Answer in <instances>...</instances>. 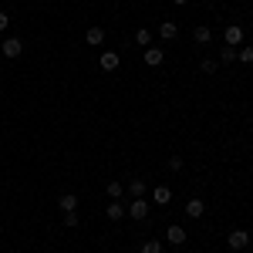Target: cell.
I'll list each match as a JSON object with an SVG mask.
<instances>
[{"label": "cell", "instance_id": "1", "mask_svg": "<svg viewBox=\"0 0 253 253\" xmlns=\"http://www.w3.org/2000/svg\"><path fill=\"white\" fill-rule=\"evenodd\" d=\"M20 51H24V41L20 38H7L0 44V54H3V58H20Z\"/></svg>", "mask_w": 253, "mask_h": 253}, {"label": "cell", "instance_id": "2", "mask_svg": "<svg viewBox=\"0 0 253 253\" xmlns=\"http://www.w3.org/2000/svg\"><path fill=\"white\" fill-rule=\"evenodd\" d=\"M226 243H230V250H247L250 247V233L247 230H233V233L226 236Z\"/></svg>", "mask_w": 253, "mask_h": 253}, {"label": "cell", "instance_id": "3", "mask_svg": "<svg viewBox=\"0 0 253 253\" xmlns=\"http://www.w3.org/2000/svg\"><path fill=\"white\" fill-rule=\"evenodd\" d=\"M223 41H226L230 47H240V44H243V27H240V24H230V27L223 31Z\"/></svg>", "mask_w": 253, "mask_h": 253}, {"label": "cell", "instance_id": "4", "mask_svg": "<svg viewBox=\"0 0 253 253\" xmlns=\"http://www.w3.org/2000/svg\"><path fill=\"white\" fill-rule=\"evenodd\" d=\"M159 38L162 41H175L179 38V24H175V20H162V24H159Z\"/></svg>", "mask_w": 253, "mask_h": 253}, {"label": "cell", "instance_id": "5", "mask_svg": "<svg viewBox=\"0 0 253 253\" xmlns=\"http://www.w3.org/2000/svg\"><path fill=\"white\" fill-rule=\"evenodd\" d=\"M152 203H156V206H169V203H172V189H169V186H156V189H152Z\"/></svg>", "mask_w": 253, "mask_h": 253}, {"label": "cell", "instance_id": "6", "mask_svg": "<svg viewBox=\"0 0 253 253\" xmlns=\"http://www.w3.org/2000/svg\"><path fill=\"white\" fill-rule=\"evenodd\" d=\"M125 213L132 216V219H145V216H149V203H145V199H132V206H128Z\"/></svg>", "mask_w": 253, "mask_h": 253}, {"label": "cell", "instance_id": "7", "mask_svg": "<svg viewBox=\"0 0 253 253\" xmlns=\"http://www.w3.org/2000/svg\"><path fill=\"white\" fill-rule=\"evenodd\" d=\"M166 240H169V243H172V247H182V243H186V230H182V226H169V230H166Z\"/></svg>", "mask_w": 253, "mask_h": 253}, {"label": "cell", "instance_id": "8", "mask_svg": "<svg viewBox=\"0 0 253 253\" xmlns=\"http://www.w3.org/2000/svg\"><path fill=\"white\" fill-rule=\"evenodd\" d=\"M58 210H64V213H75V210H78V196L75 193H64L58 199Z\"/></svg>", "mask_w": 253, "mask_h": 253}, {"label": "cell", "instance_id": "9", "mask_svg": "<svg viewBox=\"0 0 253 253\" xmlns=\"http://www.w3.org/2000/svg\"><path fill=\"white\" fill-rule=\"evenodd\" d=\"M186 213H189V219H199V216L206 213V203L203 199H189L186 203Z\"/></svg>", "mask_w": 253, "mask_h": 253}, {"label": "cell", "instance_id": "10", "mask_svg": "<svg viewBox=\"0 0 253 253\" xmlns=\"http://www.w3.org/2000/svg\"><path fill=\"white\" fill-rule=\"evenodd\" d=\"M193 41L196 44H210V41H213V31H210L206 24H199V27L193 31Z\"/></svg>", "mask_w": 253, "mask_h": 253}, {"label": "cell", "instance_id": "11", "mask_svg": "<svg viewBox=\"0 0 253 253\" xmlns=\"http://www.w3.org/2000/svg\"><path fill=\"white\" fill-rule=\"evenodd\" d=\"M98 64H101L105 71H115V68H118V54H115V51H105V54L98 58Z\"/></svg>", "mask_w": 253, "mask_h": 253}, {"label": "cell", "instance_id": "12", "mask_svg": "<svg viewBox=\"0 0 253 253\" xmlns=\"http://www.w3.org/2000/svg\"><path fill=\"white\" fill-rule=\"evenodd\" d=\"M162 58H166V54H162V47H149V51H145V64H149V68H159Z\"/></svg>", "mask_w": 253, "mask_h": 253}, {"label": "cell", "instance_id": "13", "mask_svg": "<svg viewBox=\"0 0 253 253\" xmlns=\"http://www.w3.org/2000/svg\"><path fill=\"white\" fill-rule=\"evenodd\" d=\"M105 213H108V219H122V216H125V206H122V203H118V199H112V203H108V210H105Z\"/></svg>", "mask_w": 253, "mask_h": 253}, {"label": "cell", "instance_id": "14", "mask_svg": "<svg viewBox=\"0 0 253 253\" xmlns=\"http://www.w3.org/2000/svg\"><path fill=\"white\" fill-rule=\"evenodd\" d=\"M84 41H88V44H101V41H105V31H101V27H88Z\"/></svg>", "mask_w": 253, "mask_h": 253}, {"label": "cell", "instance_id": "15", "mask_svg": "<svg viewBox=\"0 0 253 253\" xmlns=\"http://www.w3.org/2000/svg\"><path fill=\"white\" fill-rule=\"evenodd\" d=\"M128 193H132V199H142V193H145V182H128Z\"/></svg>", "mask_w": 253, "mask_h": 253}, {"label": "cell", "instance_id": "16", "mask_svg": "<svg viewBox=\"0 0 253 253\" xmlns=\"http://www.w3.org/2000/svg\"><path fill=\"white\" fill-rule=\"evenodd\" d=\"M236 61H243V64H253V47H240V51H236Z\"/></svg>", "mask_w": 253, "mask_h": 253}, {"label": "cell", "instance_id": "17", "mask_svg": "<svg viewBox=\"0 0 253 253\" xmlns=\"http://www.w3.org/2000/svg\"><path fill=\"white\" fill-rule=\"evenodd\" d=\"M135 41L142 44V47H145V44L152 41V31H145V27H138V31H135Z\"/></svg>", "mask_w": 253, "mask_h": 253}, {"label": "cell", "instance_id": "18", "mask_svg": "<svg viewBox=\"0 0 253 253\" xmlns=\"http://www.w3.org/2000/svg\"><path fill=\"white\" fill-rule=\"evenodd\" d=\"M219 61H236V47H230V44H226V47L219 51Z\"/></svg>", "mask_w": 253, "mask_h": 253}, {"label": "cell", "instance_id": "19", "mask_svg": "<svg viewBox=\"0 0 253 253\" xmlns=\"http://www.w3.org/2000/svg\"><path fill=\"white\" fill-rule=\"evenodd\" d=\"M142 253H162V243H159V240H149V243L142 247Z\"/></svg>", "mask_w": 253, "mask_h": 253}, {"label": "cell", "instance_id": "20", "mask_svg": "<svg viewBox=\"0 0 253 253\" xmlns=\"http://www.w3.org/2000/svg\"><path fill=\"white\" fill-rule=\"evenodd\" d=\"M108 196L118 199V196H122V182H108Z\"/></svg>", "mask_w": 253, "mask_h": 253}, {"label": "cell", "instance_id": "21", "mask_svg": "<svg viewBox=\"0 0 253 253\" xmlns=\"http://www.w3.org/2000/svg\"><path fill=\"white\" fill-rule=\"evenodd\" d=\"M64 226H78V216H75V213H64Z\"/></svg>", "mask_w": 253, "mask_h": 253}, {"label": "cell", "instance_id": "22", "mask_svg": "<svg viewBox=\"0 0 253 253\" xmlns=\"http://www.w3.org/2000/svg\"><path fill=\"white\" fill-rule=\"evenodd\" d=\"M203 71H206V75H213V71H216V61L206 58V61H203Z\"/></svg>", "mask_w": 253, "mask_h": 253}, {"label": "cell", "instance_id": "23", "mask_svg": "<svg viewBox=\"0 0 253 253\" xmlns=\"http://www.w3.org/2000/svg\"><path fill=\"white\" fill-rule=\"evenodd\" d=\"M7 27H10V17H7V14L0 10V31H7Z\"/></svg>", "mask_w": 253, "mask_h": 253}, {"label": "cell", "instance_id": "24", "mask_svg": "<svg viewBox=\"0 0 253 253\" xmlns=\"http://www.w3.org/2000/svg\"><path fill=\"white\" fill-rule=\"evenodd\" d=\"M172 3H179V7H182V3H186V0H172Z\"/></svg>", "mask_w": 253, "mask_h": 253}, {"label": "cell", "instance_id": "25", "mask_svg": "<svg viewBox=\"0 0 253 253\" xmlns=\"http://www.w3.org/2000/svg\"><path fill=\"white\" fill-rule=\"evenodd\" d=\"M210 3H213V0H210Z\"/></svg>", "mask_w": 253, "mask_h": 253}]
</instances>
